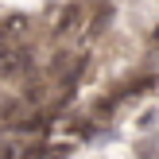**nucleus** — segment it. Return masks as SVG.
<instances>
[{"label": "nucleus", "instance_id": "1", "mask_svg": "<svg viewBox=\"0 0 159 159\" xmlns=\"http://www.w3.org/2000/svg\"><path fill=\"white\" fill-rule=\"evenodd\" d=\"M31 66V51L27 47H4L0 51V74H23Z\"/></svg>", "mask_w": 159, "mask_h": 159}, {"label": "nucleus", "instance_id": "2", "mask_svg": "<svg viewBox=\"0 0 159 159\" xmlns=\"http://www.w3.org/2000/svg\"><path fill=\"white\" fill-rule=\"evenodd\" d=\"M16 31H23V16H12V20H4V23H0V39L16 35Z\"/></svg>", "mask_w": 159, "mask_h": 159}]
</instances>
